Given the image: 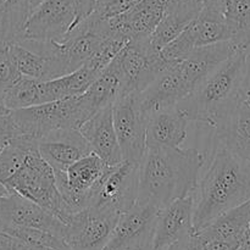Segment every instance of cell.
Listing matches in <instances>:
<instances>
[{
  "mask_svg": "<svg viewBox=\"0 0 250 250\" xmlns=\"http://www.w3.org/2000/svg\"><path fill=\"white\" fill-rule=\"evenodd\" d=\"M10 115L19 136L24 134L37 141L61 129H78L90 119L81 95L10 110Z\"/></svg>",
  "mask_w": 250,
  "mask_h": 250,
  "instance_id": "obj_4",
  "label": "cell"
},
{
  "mask_svg": "<svg viewBox=\"0 0 250 250\" xmlns=\"http://www.w3.org/2000/svg\"><path fill=\"white\" fill-rule=\"evenodd\" d=\"M120 215L95 205L67 215L62 219L63 242L70 250H104Z\"/></svg>",
  "mask_w": 250,
  "mask_h": 250,
  "instance_id": "obj_6",
  "label": "cell"
},
{
  "mask_svg": "<svg viewBox=\"0 0 250 250\" xmlns=\"http://www.w3.org/2000/svg\"><path fill=\"white\" fill-rule=\"evenodd\" d=\"M204 166L195 148L146 146L138 164V198L158 209L192 194Z\"/></svg>",
  "mask_w": 250,
  "mask_h": 250,
  "instance_id": "obj_1",
  "label": "cell"
},
{
  "mask_svg": "<svg viewBox=\"0 0 250 250\" xmlns=\"http://www.w3.org/2000/svg\"><path fill=\"white\" fill-rule=\"evenodd\" d=\"M38 153L54 172H65L67 167L92 153L89 144L78 129H61L38 141Z\"/></svg>",
  "mask_w": 250,
  "mask_h": 250,
  "instance_id": "obj_16",
  "label": "cell"
},
{
  "mask_svg": "<svg viewBox=\"0 0 250 250\" xmlns=\"http://www.w3.org/2000/svg\"><path fill=\"white\" fill-rule=\"evenodd\" d=\"M22 75L10 56L6 48H0V104L4 93L15 84Z\"/></svg>",
  "mask_w": 250,
  "mask_h": 250,
  "instance_id": "obj_28",
  "label": "cell"
},
{
  "mask_svg": "<svg viewBox=\"0 0 250 250\" xmlns=\"http://www.w3.org/2000/svg\"><path fill=\"white\" fill-rule=\"evenodd\" d=\"M7 141H9V139H6V138H2V137H0V151L2 150V148H4V146H5V144L7 143Z\"/></svg>",
  "mask_w": 250,
  "mask_h": 250,
  "instance_id": "obj_38",
  "label": "cell"
},
{
  "mask_svg": "<svg viewBox=\"0 0 250 250\" xmlns=\"http://www.w3.org/2000/svg\"><path fill=\"white\" fill-rule=\"evenodd\" d=\"M122 94V80L114 59L99 73L94 82L81 95L90 117L107 105H112Z\"/></svg>",
  "mask_w": 250,
  "mask_h": 250,
  "instance_id": "obj_22",
  "label": "cell"
},
{
  "mask_svg": "<svg viewBox=\"0 0 250 250\" xmlns=\"http://www.w3.org/2000/svg\"><path fill=\"white\" fill-rule=\"evenodd\" d=\"M193 48L229 42V33L226 16L203 7L197 17L183 29Z\"/></svg>",
  "mask_w": 250,
  "mask_h": 250,
  "instance_id": "obj_24",
  "label": "cell"
},
{
  "mask_svg": "<svg viewBox=\"0 0 250 250\" xmlns=\"http://www.w3.org/2000/svg\"><path fill=\"white\" fill-rule=\"evenodd\" d=\"M42 0H0V48L21 39L27 19Z\"/></svg>",
  "mask_w": 250,
  "mask_h": 250,
  "instance_id": "obj_23",
  "label": "cell"
},
{
  "mask_svg": "<svg viewBox=\"0 0 250 250\" xmlns=\"http://www.w3.org/2000/svg\"><path fill=\"white\" fill-rule=\"evenodd\" d=\"M247 51L237 50L209 73L177 107L188 121L212 127L215 120L237 99L246 70Z\"/></svg>",
  "mask_w": 250,
  "mask_h": 250,
  "instance_id": "obj_3",
  "label": "cell"
},
{
  "mask_svg": "<svg viewBox=\"0 0 250 250\" xmlns=\"http://www.w3.org/2000/svg\"><path fill=\"white\" fill-rule=\"evenodd\" d=\"M204 0H177L167 11L173 12L181 21L189 24L202 11Z\"/></svg>",
  "mask_w": 250,
  "mask_h": 250,
  "instance_id": "obj_30",
  "label": "cell"
},
{
  "mask_svg": "<svg viewBox=\"0 0 250 250\" xmlns=\"http://www.w3.org/2000/svg\"><path fill=\"white\" fill-rule=\"evenodd\" d=\"M139 1L141 0H97L93 12L103 19H110L124 14Z\"/></svg>",
  "mask_w": 250,
  "mask_h": 250,
  "instance_id": "obj_29",
  "label": "cell"
},
{
  "mask_svg": "<svg viewBox=\"0 0 250 250\" xmlns=\"http://www.w3.org/2000/svg\"><path fill=\"white\" fill-rule=\"evenodd\" d=\"M112 117L122 159L139 163L146 148L148 119L142 107L139 93L120 97L112 104Z\"/></svg>",
  "mask_w": 250,
  "mask_h": 250,
  "instance_id": "obj_9",
  "label": "cell"
},
{
  "mask_svg": "<svg viewBox=\"0 0 250 250\" xmlns=\"http://www.w3.org/2000/svg\"><path fill=\"white\" fill-rule=\"evenodd\" d=\"M187 124L177 105L151 112L146 119V146L177 148L187 138Z\"/></svg>",
  "mask_w": 250,
  "mask_h": 250,
  "instance_id": "obj_19",
  "label": "cell"
},
{
  "mask_svg": "<svg viewBox=\"0 0 250 250\" xmlns=\"http://www.w3.org/2000/svg\"><path fill=\"white\" fill-rule=\"evenodd\" d=\"M107 167L99 156L90 153L72 164L65 172H55L56 186L68 215L92 205Z\"/></svg>",
  "mask_w": 250,
  "mask_h": 250,
  "instance_id": "obj_7",
  "label": "cell"
},
{
  "mask_svg": "<svg viewBox=\"0 0 250 250\" xmlns=\"http://www.w3.org/2000/svg\"><path fill=\"white\" fill-rule=\"evenodd\" d=\"M9 193H11V190H10L9 188H7L6 186L4 185V183L0 182V199H1V198H4V197H6Z\"/></svg>",
  "mask_w": 250,
  "mask_h": 250,
  "instance_id": "obj_37",
  "label": "cell"
},
{
  "mask_svg": "<svg viewBox=\"0 0 250 250\" xmlns=\"http://www.w3.org/2000/svg\"><path fill=\"white\" fill-rule=\"evenodd\" d=\"M212 128L220 146L250 161V109L236 99L215 120Z\"/></svg>",
  "mask_w": 250,
  "mask_h": 250,
  "instance_id": "obj_18",
  "label": "cell"
},
{
  "mask_svg": "<svg viewBox=\"0 0 250 250\" xmlns=\"http://www.w3.org/2000/svg\"><path fill=\"white\" fill-rule=\"evenodd\" d=\"M36 149H38V141L33 137L20 134L10 138L0 151V182H6Z\"/></svg>",
  "mask_w": 250,
  "mask_h": 250,
  "instance_id": "obj_25",
  "label": "cell"
},
{
  "mask_svg": "<svg viewBox=\"0 0 250 250\" xmlns=\"http://www.w3.org/2000/svg\"><path fill=\"white\" fill-rule=\"evenodd\" d=\"M190 233H193L192 194L159 209L149 250H166Z\"/></svg>",
  "mask_w": 250,
  "mask_h": 250,
  "instance_id": "obj_14",
  "label": "cell"
},
{
  "mask_svg": "<svg viewBox=\"0 0 250 250\" xmlns=\"http://www.w3.org/2000/svg\"><path fill=\"white\" fill-rule=\"evenodd\" d=\"M0 250H53L48 248H42V247L32 246L26 243L19 238L10 236V234L0 232Z\"/></svg>",
  "mask_w": 250,
  "mask_h": 250,
  "instance_id": "obj_31",
  "label": "cell"
},
{
  "mask_svg": "<svg viewBox=\"0 0 250 250\" xmlns=\"http://www.w3.org/2000/svg\"><path fill=\"white\" fill-rule=\"evenodd\" d=\"M231 1L232 0H204L203 7L226 16L229 6H231Z\"/></svg>",
  "mask_w": 250,
  "mask_h": 250,
  "instance_id": "obj_36",
  "label": "cell"
},
{
  "mask_svg": "<svg viewBox=\"0 0 250 250\" xmlns=\"http://www.w3.org/2000/svg\"><path fill=\"white\" fill-rule=\"evenodd\" d=\"M76 6V11H77V20H76V24L83 19L89 16L93 11H94L95 2L97 0H73Z\"/></svg>",
  "mask_w": 250,
  "mask_h": 250,
  "instance_id": "obj_35",
  "label": "cell"
},
{
  "mask_svg": "<svg viewBox=\"0 0 250 250\" xmlns=\"http://www.w3.org/2000/svg\"><path fill=\"white\" fill-rule=\"evenodd\" d=\"M237 102L250 109V51L246 56V70L237 94Z\"/></svg>",
  "mask_w": 250,
  "mask_h": 250,
  "instance_id": "obj_32",
  "label": "cell"
},
{
  "mask_svg": "<svg viewBox=\"0 0 250 250\" xmlns=\"http://www.w3.org/2000/svg\"><path fill=\"white\" fill-rule=\"evenodd\" d=\"M229 42L238 50L250 48V0H232L226 14Z\"/></svg>",
  "mask_w": 250,
  "mask_h": 250,
  "instance_id": "obj_26",
  "label": "cell"
},
{
  "mask_svg": "<svg viewBox=\"0 0 250 250\" xmlns=\"http://www.w3.org/2000/svg\"><path fill=\"white\" fill-rule=\"evenodd\" d=\"M249 224L250 199L233 209L227 210L205 229L194 233L199 234L204 241L224 242L239 248L248 238Z\"/></svg>",
  "mask_w": 250,
  "mask_h": 250,
  "instance_id": "obj_20",
  "label": "cell"
},
{
  "mask_svg": "<svg viewBox=\"0 0 250 250\" xmlns=\"http://www.w3.org/2000/svg\"><path fill=\"white\" fill-rule=\"evenodd\" d=\"M138 164L124 160L109 166L92 205L106 208L119 214L127 211L138 198Z\"/></svg>",
  "mask_w": 250,
  "mask_h": 250,
  "instance_id": "obj_12",
  "label": "cell"
},
{
  "mask_svg": "<svg viewBox=\"0 0 250 250\" xmlns=\"http://www.w3.org/2000/svg\"><path fill=\"white\" fill-rule=\"evenodd\" d=\"M5 227L43 229L60 238L65 229V225L58 216L15 192L0 199V229Z\"/></svg>",
  "mask_w": 250,
  "mask_h": 250,
  "instance_id": "obj_13",
  "label": "cell"
},
{
  "mask_svg": "<svg viewBox=\"0 0 250 250\" xmlns=\"http://www.w3.org/2000/svg\"><path fill=\"white\" fill-rule=\"evenodd\" d=\"M159 209L136 202L120 215L104 250H149Z\"/></svg>",
  "mask_w": 250,
  "mask_h": 250,
  "instance_id": "obj_11",
  "label": "cell"
},
{
  "mask_svg": "<svg viewBox=\"0 0 250 250\" xmlns=\"http://www.w3.org/2000/svg\"><path fill=\"white\" fill-rule=\"evenodd\" d=\"M100 71L90 65H83L77 70L61 77L38 82L39 104L67 99L82 95L99 76Z\"/></svg>",
  "mask_w": 250,
  "mask_h": 250,
  "instance_id": "obj_21",
  "label": "cell"
},
{
  "mask_svg": "<svg viewBox=\"0 0 250 250\" xmlns=\"http://www.w3.org/2000/svg\"><path fill=\"white\" fill-rule=\"evenodd\" d=\"M114 61L121 75V97L141 93L168 66L151 46L149 37L129 41L117 53Z\"/></svg>",
  "mask_w": 250,
  "mask_h": 250,
  "instance_id": "obj_8",
  "label": "cell"
},
{
  "mask_svg": "<svg viewBox=\"0 0 250 250\" xmlns=\"http://www.w3.org/2000/svg\"><path fill=\"white\" fill-rule=\"evenodd\" d=\"M76 20L73 0H42L27 19L21 39L59 42L72 29Z\"/></svg>",
  "mask_w": 250,
  "mask_h": 250,
  "instance_id": "obj_10",
  "label": "cell"
},
{
  "mask_svg": "<svg viewBox=\"0 0 250 250\" xmlns=\"http://www.w3.org/2000/svg\"><path fill=\"white\" fill-rule=\"evenodd\" d=\"M11 192L36 203L62 221L68 212L56 186L55 172L38 153L32 150L21 167L4 183Z\"/></svg>",
  "mask_w": 250,
  "mask_h": 250,
  "instance_id": "obj_5",
  "label": "cell"
},
{
  "mask_svg": "<svg viewBox=\"0 0 250 250\" xmlns=\"http://www.w3.org/2000/svg\"><path fill=\"white\" fill-rule=\"evenodd\" d=\"M249 49H250V48H249ZM249 49H248V50H249ZM248 50H247V51H248Z\"/></svg>",
  "mask_w": 250,
  "mask_h": 250,
  "instance_id": "obj_40",
  "label": "cell"
},
{
  "mask_svg": "<svg viewBox=\"0 0 250 250\" xmlns=\"http://www.w3.org/2000/svg\"><path fill=\"white\" fill-rule=\"evenodd\" d=\"M166 250H205V243L198 233H190Z\"/></svg>",
  "mask_w": 250,
  "mask_h": 250,
  "instance_id": "obj_33",
  "label": "cell"
},
{
  "mask_svg": "<svg viewBox=\"0 0 250 250\" xmlns=\"http://www.w3.org/2000/svg\"><path fill=\"white\" fill-rule=\"evenodd\" d=\"M167 9L164 0H141L124 14L107 19V23L114 36L128 43L150 37Z\"/></svg>",
  "mask_w": 250,
  "mask_h": 250,
  "instance_id": "obj_15",
  "label": "cell"
},
{
  "mask_svg": "<svg viewBox=\"0 0 250 250\" xmlns=\"http://www.w3.org/2000/svg\"><path fill=\"white\" fill-rule=\"evenodd\" d=\"M92 153L99 156L107 166H114L124 161L112 117V105L95 112L78 128Z\"/></svg>",
  "mask_w": 250,
  "mask_h": 250,
  "instance_id": "obj_17",
  "label": "cell"
},
{
  "mask_svg": "<svg viewBox=\"0 0 250 250\" xmlns=\"http://www.w3.org/2000/svg\"><path fill=\"white\" fill-rule=\"evenodd\" d=\"M0 232L10 234L32 246L53 250H70L62 238L43 229H29V227H5V229H0Z\"/></svg>",
  "mask_w": 250,
  "mask_h": 250,
  "instance_id": "obj_27",
  "label": "cell"
},
{
  "mask_svg": "<svg viewBox=\"0 0 250 250\" xmlns=\"http://www.w3.org/2000/svg\"><path fill=\"white\" fill-rule=\"evenodd\" d=\"M248 241L250 243V224H249V229H248Z\"/></svg>",
  "mask_w": 250,
  "mask_h": 250,
  "instance_id": "obj_39",
  "label": "cell"
},
{
  "mask_svg": "<svg viewBox=\"0 0 250 250\" xmlns=\"http://www.w3.org/2000/svg\"><path fill=\"white\" fill-rule=\"evenodd\" d=\"M15 136H19V134H17L14 122L11 120L10 110L0 104V137L10 139Z\"/></svg>",
  "mask_w": 250,
  "mask_h": 250,
  "instance_id": "obj_34",
  "label": "cell"
},
{
  "mask_svg": "<svg viewBox=\"0 0 250 250\" xmlns=\"http://www.w3.org/2000/svg\"><path fill=\"white\" fill-rule=\"evenodd\" d=\"M193 232L250 199V161L220 146L193 190Z\"/></svg>",
  "mask_w": 250,
  "mask_h": 250,
  "instance_id": "obj_2",
  "label": "cell"
}]
</instances>
